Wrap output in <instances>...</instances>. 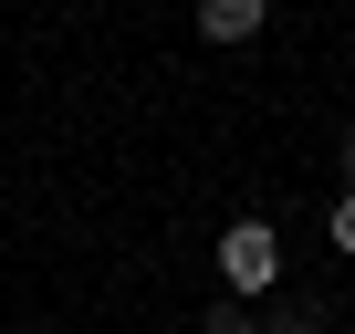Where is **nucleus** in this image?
Segmentation results:
<instances>
[{
  "label": "nucleus",
  "mask_w": 355,
  "mask_h": 334,
  "mask_svg": "<svg viewBox=\"0 0 355 334\" xmlns=\"http://www.w3.org/2000/svg\"><path fill=\"white\" fill-rule=\"evenodd\" d=\"M220 282H230V303H251V292L282 282V240H272V220H230V230H220Z\"/></svg>",
  "instance_id": "1"
},
{
  "label": "nucleus",
  "mask_w": 355,
  "mask_h": 334,
  "mask_svg": "<svg viewBox=\"0 0 355 334\" xmlns=\"http://www.w3.org/2000/svg\"><path fill=\"white\" fill-rule=\"evenodd\" d=\"M261 21H272L261 0H209V11H199V32H209V42H251Z\"/></svg>",
  "instance_id": "2"
},
{
  "label": "nucleus",
  "mask_w": 355,
  "mask_h": 334,
  "mask_svg": "<svg viewBox=\"0 0 355 334\" xmlns=\"http://www.w3.org/2000/svg\"><path fill=\"white\" fill-rule=\"evenodd\" d=\"M199 334H261V324H251V303H209V313H199Z\"/></svg>",
  "instance_id": "3"
},
{
  "label": "nucleus",
  "mask_w": 355,
  "mask_h": 334,
  "mask_svg": "<svg viewBox=\"0 0 355 334\" xmlns=\"http://www.w3.org/2000/svg\"><path fill=\"white\" fill-rule=\"evenodd\" d=\"M324 240H334V251H355V188H345V199L324 209Z\"/></svg>",
  "instance_id": "4"
},
{
  "label": "nucleus",
  "mask_w": 355,
  "mask_h": 334,
  "mask_svg": "<svg viewBox=\"0 0 355 334\" xmlns=\"http://www.w3.org/2000/svg\"><path fill=\"white\" fill-rule=\"evenodd\" d=\"M261 334H334V324H324L313 303H293V313H282V324H261Z\"/></svg>",
  "instance_id": "5"
},
{
  "label": "nucleus",
  "mask_w": 355,
  "mask_h": 334,
  "mask_svg": "<svg viewBox=\"0 0 355 334\" xmlns=\"http://www.w3.org/2000/svg\"><path fill=\"white\" fill-rule=\"evenodd\" d=\"M345 188H355V125H345Z\"/></svg>",
  "instance_id": "6"
}]
</instances>
